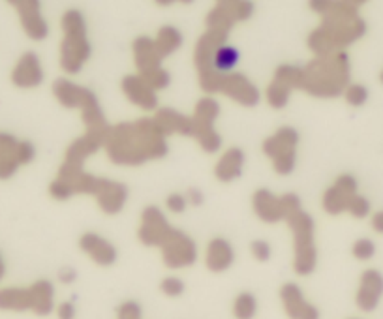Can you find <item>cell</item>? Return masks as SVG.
<instances>
[{"mask_svg": "<svg viewBox=\"0 0 383 319\" xmlns=\"http://www.w3.org/2000/svg\"><path fill=\"white\" fill-rule=\"evenodd\" d=\"M169 203H171L169 207H171L173 210H182V199H180V197H171Z\"/></svg>", "mask_w": 383, "mask_h": 319, "instance_id": "cell-10", "label": "cell"}, {"mask_svg": "<svg viewBox=\"0 0 383 319\" xmlns=\"http://www.w3.org/2000/svg\"><path fill=\"white\" fill-rule=\"evenodd\" d=\"M256 312H258V302L253 299V295L241 293L233 302L235 319H253Z\"/></svg>", "mask_w": 383, "mask_h": 319, "instance_id": "cell-4", "label": "cell"}, {"mask_svg": "<svg viewBox=\"0 0 383 319\" xmlns=\"http://www.w3.org/2000/svg\"><path fill=\"white\" fill-rule=\"evenodd\" d=\"M56 318L58 319H74L75 318V308L72 302H62L56 308Z\"/></svg>", "mask_w": 383, "mask_h": 319, "instance_id": "cell-8", "label": "cell"}, {"mask_svg": "<svg viewBox=\"0 0 383 319\" xmlns=\"http://www.w3.org/2000/svg\"><path fill=\"white\" fill-rule=\"evenodd\" d=\"M162 291L167 295V297H177V295L182 293V282L177 280V278H167L162 283Z\"/></svg>", "mask_w": 383, "mask_h": 319, "instance_id": "cell-7", "label": "cell"}, {"mask_svg": "<svg viewBox=\"0 0 383 319\" xmlns=\"http://www.w3.org/2000/svg\"><path fill=\"white\" fill-rule=\"evenodd\" d=\"M253 254L260 259H265L267 256H269V246L263 244V242H256V244H253Z\"/></svg>", "mask_w": 383, "mask_h": 319, "instance_id": "cell-9", "label": "cell"}, {"mask_svg": "<svg viewBox=\"0 0 383 319\" xmlns=\"http://www.w3.org/2000/svg\"><path fill=\"white\" fill-rule=\"evenodd\" d=\"M0 310H32L34 312V291L29 289H2L0 291Z\"/></svg>", "mask_w": 383, "mask_h": 319, "instance_id": "cell-2", "label": "cell"}, {"mask_svg": "<svg viewBox=\"0 0 383 319\" xmlns=\"http://www.w3.org/2000/svg\"><path fill=\"white\" fill-rule=\"evenodd\" d=\"M118 319H141V310L136 302H124L117 312Z\"/></svg>", "mask_w": 383, "mask_h": 319, "instance_id": "cell-5", "label": "cell"}, {"mask_svg": "<svg viewBox=\"0 0 383 319\" xmlns=\"http://www.w3.org/2000/svg\"><path fill=\"white\" fill-rule=\"evenodd\" d=\"M237 61V53L233 49H229V47H222V49L218 51L217 56V64L220 68H231L235 64Z\"/></svg>", "mask_w": 383, "mask_h": 319, "instance_id": "cell-6", "label": "cell"}, {"mask_svg": "<svg viewBox=\"0 0 383 319\" xmlns=\"http://www.w3.org/2000/svg\"><path fill=\"white\" fill-rule=\"evenodd\" d=\"M42 74H40V68H38V62L34 56L26 55L23 61L19 62L15 72H13V81L17 83L19 86H32L36 85L40 81Z\"/></svg>", "mask_w": 383, "mask_h": 319, "instance_id": "cell-3", "label": "cell"}, {"mask_svg": "<svg viewBox=\"0 0 383 319\" xmlns=\"http://www.w3.org/2000/svg\"><path fill=\"white\" fill-rule=\"evenodd\" d=\"M280 299H282V306H284V312L288 313L290 319H318L320 313L315 310L314 304H310L304 295L301 293V289L297 286H286L280 293Z\"/></svg>", "mask_w": 383, "mask_h": 319, "instance_id": "cell-1", "label": "cell"}, {"mask_svg": "<svg viewBox=\"0 0 383 319\" xmlns=\"http://www.w3.org/2000/svg\"><path fill=\"white\" fill-rule=\"evenodd\" d=\"M2 272H4V267H2V261H0V277H2Z\"/></svg>", "mask_w": 383, "mask_h": 319, "instance_id": "cell-11", "label": "cell"}]
</instances>
